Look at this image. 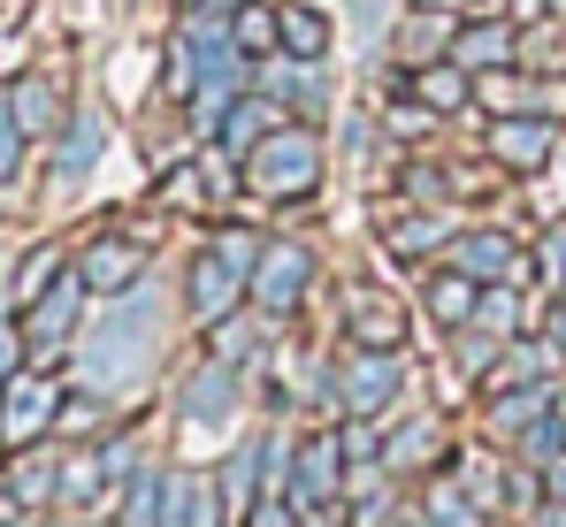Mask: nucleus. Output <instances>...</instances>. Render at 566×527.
<instances>
[{"instance_id": "f704fd0d", "label": "nucleus", "mask_w": 566, "mask_h": 527, "mask_svg": "<svg viewBox=\"0 0 566 527\" xmlns=\"http://www.w3.org/2000/svg\"><path fill=\"white\" fill-rule=\"evenodd\" d=\"M15 161H23V123H15V107H8V92H0V183L15 176Z\"/></svg>"}, {"instance_id": "9d476101", "label": "nucleus", "mask_w": 566, "mask_h": 527, "mask_svg": "<svg viewBox=\"0 0 566 527\" xmlns=\"http://www.w3.org/2000/svg\"><path fill=\"white\" fill-rule=\"evenodd\" d=\"M283 123H291V107H283V99H269L261 85H245L230 107H222V123H214V154L245 161V154H253L269 130H283Z\"/></svg>"}, {"instance_id": "7ed1b4c3", "label": "nucleus", "mask_w": 566, "mask_h": 527, "mask_svg": "<svg viewBox=\"0 0 566 527\" xmlns=\"http://www.w3.org/2000/svg\"><path fill=\"white\" fill-rule=\"evenodd\" d=\"M329 390H337L345 413H390V398L406 390V367H398V351H382V345H353Z\"/></svg>"}, {"instance_id": "ea45409f", "label": "nucleus", "mask_w": 566, "mask_h": 527, "mask_svg": "<svg viewBox=\"0 0 566 527\" xmlns=\"http://www.w3.org/2000/svg\"><path fill=\"white\" fill-rule=\"evenodd\" d=\"M544 489H552V505H566V451L544 466Z\"/></svg>"}, {"instance_id": "1a4fd4ad", "label": "nucleus", "mask_w": 566, "mask_h": 527, "mask_svg": "<svg viewBox=\"0 0 566 527\" xmlns=\"http://www.w3.org/2000/svg\"><path fill=\"white\" fill-rule=\"evenodd\" d=\"M452 62L460 70H513L521 62V23L505 15V8H482V15H468L460 31H452Z\"/></svg>"}, {"instance_id": "9b49d317", "label": "nucleus", "mask_w": 566, "mask_h": 527, "mask_svg": "<svg viewBox=\"0 0 566 527\" xmlns=\"http://www.w3.org/2000/svg\"><path fill=\"white\" fill-rule=\"evenodd\" d=\"M253 85L283 99L291 115H322V99H329V77H322V62H298V54H261V70H253Z\"/></svg>"}, {"instance_id": "dca6fc26", "label": "nucleus", "mask_w": 566, "mask_h": 527, "mask_svg": "<svg viewBox=\"0 0 566 527\" xmlns=\"http://www.w3.org/2000/svg\"><path fill=\"white\" fill-rule=\"evenodd\" d=\"M46 421H54V382H39V375H15V382H8V398H0V436L23 443V436H39Z\"/></svg>"}, {"instance_id": "c756f323", "label": "nucleus", "mask_w": 566, "mask_h": 527, "mask_svg": "<svg viewBox=\"0 0 566 527\" xmlns=\"http://www.w3.org/2000/svg\"><path fill=\"white\" fill-rule=\"evenodd\" d=\"M429 451H444V429H437V421H413L406 436H390V451H382V459H390V466H421Z\"/></svg>"}, {"instance_id": "f3484780", "label": "nucleus", "mask_w": 566, "mask_h": 527, "mask_svg": "<svg viewBox=\"0 0 566 527\" xmlns=\"http://www.w3.org/2000/svg\"><path fill=\"white\" fill-rule=\"evenodd\" d=\"M77 314H85V275L70 267L46 298H31V345H62V337L77 329Z\"/></svg>"}, {"instance_id": "f03ea898", "label": "nucleus", "mask_w": 566, "mask_h": 527, "mask_svg": "<svg viewBox=\"0 0 566 527\" xmlns=\"http://www.w3.org/2000/svg\"><path fill=\"white\" fill-rule=\"evenodd\" d=\"M238 169H245V191H261V199H314V191H322V138L291 115V123L269 130Z\"/></svg>"}, {"instance_id": "20e7f679", "label": "nucleus", "mask_w": 566, "mask_h": 527, "mask_svg": "<svg viewBox=\"0 0 566 527\" xmlns=\"http://www.w3.org/2000/svg\"><path fill=\"white\" fill-rule=\"evenodd\" d=\"M306 283H314V253H306L298 238H269V253L253 267V314H261V322H283V314L306 298Z\"/></svg>"}, {"instance_id": "aec40b11", "label": "nucleus", "mask_w": 566, "mask_h": 527, "mask_svg": "<svg viewBox=\"0 0 566 527\" xmlns=\"http://www.w3.org/2000/svg\"><path fill=\"white\" fill-rule=\"evenodd\" d=\"M276 23H283V54H298V62H322L329 39H337V23H329L322 8H298V0H283Z\"/></svg>"}, {"instance_id": "2eb2a0df", "label": "nucleus", "mask_w": 566, "mask_h": 527, "mask_svg": "<svg viewBox=\"0 0 566 527\" xmlns=\"http://www.w3.org/2000/svg\"><path fill=\"white\" fill-rule=\"evenodd\" d=\"M559 337H513V345H497L490 359V390H528V382H544L552 367H559Z\"/></svg>"}, {"instance_id": "4c0bfd02", "label": "nucleus", "mask_w": 566, "mask_h": 527, "mask_svg": "<svg viewBox=\"0 0 566 527\" xmlns=\"http://www.w3.org/2000/svg\"><path fill=\"white\" fill-rule=\"evenodd\" d=\"M497 8H505L513 23H544V15H552V0H497Z\"/></svg>"}, {"instance_id": "c9c22d12", "label": "nucleus", "mask_w": 566, "mask_h": 527, "mask_svg": "<svg viewBox=\"0 0 566 527\" xmlns=\"http://www.w3.org/2000/svg\"><path fill=\"white\" fill-rule=\"evenodd\" d=\"M191 527H222V489H214V474H191Z\"/></svg>"}, {"instance_id": "423d86ee", "label": "nucleus", "mask_w": 566, "mask_h": 527, "mask_svg": "<svg viewBox=\"0 0 566 527\" xmlns=\"http://www.w3.org/2000/svg\"><path fill=\"white\" fill-rule=\"evenodd\" d=\"M482 154H490L497 169H513V176H536L559 154V115H497L490 138H482Z\"/></svg>"}, {"instance_id": "6e6552de", "label": "nucleus", "mask_w": 566, "mask_h": 527, "mask_svg": "<svg viewBox=\"0 0 566 527\" xmlns=\"http://www.w3.org/2000/svg\"><path fill=\"white\" fill-rule=\"evenodd\" d=\"M444 261L460 267V275H474V283H528V275H536V261H528L505 230H460V238L444 245Z\"/></svg>"}, {"instance_id": "e433bc0d", "label": "nucleus", "mask_w": 566, "mask_h": 527, "mask_svg": "<svg viewBox=\"0 0 566 527\" xmlns=\"http://www.w3.org/2000/svg\"><path fill=\"white\" fill-rule=\"evenodd\" d=\"M291 513H298L291 497H269V505H261V513H253V520H245V527H291Z\"/></svg>"}, {"instance_id": "473e14b6", "label": "nucleus", "mask_w": 566, "mask_h": 527, "mask_svg": "<svg viewBox=\"0 0 566 527\" xmlns=\"http://www.w3.org/2000/svg\"><path fill=\"white\" fill-rule=\"evenodd\" d=\"M154 527H191V474H169V482H161Z\"/></svg>"}, {"instance_id": "cd10ccee", "label": "nucleus", "mask_w": 566, "mask_h": 527, "mask_svg": "<svg viewBox=\"0 0 566 527\" xmlns=\"http://www.w3.org/2000/svg\"><path fill=\"white\" fill-rule=\"evenodd\" d=\"M207 337H214V351H222V359H253V351H261V322L238 306V314H230V322H214Z\"/></svg>"}, {"instance_id": "4468645a", "label": "nucleus", "mask_w": 566, "mask_h": 527, "mask_svg": "<svg viewBox=\"0 0 566 527\" xmlns=\"http://www.w3.org/2000/svg\"><path fill=\"white\" fill-rule=\"evenodd\" d=\"M398 92H413L421 107H437V115H460L474 99V70H460L452 54L444 62H421V70H398Z\"/></svg>"}, {"instance_id": "bb28decb", "label": "nucleus", "mask_w": 566, "mask_h": 527, "mask_svg": "<svg viewBox=\"0 0 566 527\" xmlns=\"http://www.w3.org/2000/svg\"><path fill=\"white\" fill-rule=\"evenodd\" d=\"M99 146H107L99 115H77V130H70V138H62V154H54V176H62V183H77V176L99 161Z\"/></svg>"}, {"instance_id": "58836bf2", "label": "nucleus", "mask_w": 566, "mask_h": 527, "mask_svg": "<svg viewBox=\"0 0 566 527\" xmlns=\"http://www.w3.org/2000/svg\"><path fill=\"white\" fill-rule=\"evenodd\" d=\"M15 359H23V337L0 329V382H15Z\"/></svg>"}, {"instance_id": "0eeeda50", "label": "nucleus", "mask_w": 566, "mask_h": 527, "mask_svg": "<svg viewBox=\"0 0 566 527\" xmlns=\"http://www.w3.org/2000/svg\"><path fill=\"white\" fill-rule=\"evenodd\" d=\"M345 466H353V459H345V436H337V429H314V436L298 443V459H291V489H283V497H291L298 513H314V505H329V497L345 489Z\"/></svg>"}, {"instance_id": "393cba45", "label": "nucleus", "mask_w": 566, "mask_h": 527, "mask_svg": "<svg viewBox=\"0 0 566 527\" xmlns=\"http://www.w3.org/2000/svg\"><path fill=\"white\" fill-rule=\"evenodd\" d=\"M544 413H552V382H528V390H497L490 398V429H505V436L513 429H536Z\"/></svg>"}, {"instance_id": "72a5a7b5", "label": "nucleus", "mask_w": 566, "mask_h": 527, "mask_svg": "<svg viewBox=\"0 0 566 527\" xmlns=\"http://www.w3.org/2000/svg\"><path fill=\"white\" fill-rule=\"evenodd\" d=\"M437 123H444V115H437V107H421L413 92L390 107V130H398V138H421V130H437Z\"/></svg>"}, {"instance_id": "2f4dec72", "label": "nucleus", "mask_w": 566, "mask_h": 527, "mask_svg": "<svg viewBox=\"0 0 566 527\" xmlns=\"http://www.w3.org/2000/svg\"><path fill=\"white\" fill-rule=\"evenodd\" d=\"M429 513H437V527H482L474 520V497H460V482H437L429 489Z\"/></svg>"}, {"instance_id": "f257e3e1", "label": "nucleus", "mask_w": 566, "mask_h": 527, "mask_svg": "<svg viewBox=\"0 0 566 527\" xmlns=\"http://www.w3.org/2000/svg\"><path fill=\"white\" fill-rule=\"evenodd\" d=\"M154 337H161V306H154L146 291H123V306H107V322H99L93 345H85V382H93V390L130 382V375L154 359Z\"/></svg>"}, {"instance_id": "f8f14e48", "label": "nucleus", "mask_w": 566, "mask_h": 527, "mask_svg": "<svg viewBox=\"0 0 566 527\" xmlns=\"http://www.w3.org/2000/svg\"><path fill=\"white\" fill-rule=\"evenodd\" d=\"M77 275H85V291H99V298H123V291L146 283V245L138 238H93L77 253Z\"/></svg>"}, {"instance_id": "79ce46f5", "label": "nucleus", "mask_w": 566, "mask_h": 527, "mask_svg": "<svg viewBox=\"0 0 566 527\" xmlns=\"http://www.w3.org/2000/svg\"><path fill=\"white\" fill-rule=\"evenodd\" d=\"M474 8H497V0H474Z\"/></svg>"}, {"instance_id": "4be33fe9", "label": "nucleus", "mask_w": 566, "mask_h": 527, "mask_svg": "<svg viewBox=\"0 0 566 527\" xmlns=\"http://www.w3.org/2000/svg\"><path fill=\"white\" fill-rule=\"evenodd\" d=\"M452 15H429V8H413L406 15V31H398V54H406V70H421V62H437V54H452Z\"/></svg>"}, {"instance_id": "ddd939ff", "label": "nucleus", "mask_w": 566, "mask_h": 527, "mask_svg": "<svg viewBox=\"0 0 566 527\" xmlns=\"http://www.w3.org/2000/svg\"><path fill=\"white\" fill-rule=\"evenodd\" d=\"M345 337H353V345L398 351V345H406V314H398V298H382V291H368V283H353V291H345Z\"/></svg>"}, {"instance_id": "c85d7f7f", "label": "nucleus", "mask_w": 566, "mask_h": 527, "mask_svg": "<svg viewBox=\"0 0 566 527\" xmlns=\"http://www.w3.org/2000/svg\"><path fill=\"white\" fill-rule=\"evenodd\" d=\"M54 283H62V253H54V245H39V253L23 261V275H15V298L31 306V298H46Z\"/></svg>"}, {"instance_id": "7c9ffc66", "label": "nucleus", "mask_w": 566, "mask_h": 527, "mask_svg": "<svg viewBox=\"0 0 566 527\" xmlns=\"http://www.w3.org/2000/svg\"><path fill=\"white\" fill-rule=\"evenodd\" d=\"M154 199H161L169 214H177V207H207V176H199V169H169V176H161V191H154Z\"/></svg>"}, {"instance_id": "5701e85b", "label": "nucleus", "mask_w": 566, "mask_h": 527, "mask_svg": "<svg viewBox=\"0 0 566 527\" xmlns=\"http://www.w3.org/2000/svg\"><path fill=\"white\" fill-rule=\"evenodd\" d=\"M8 107H15L23 138H46V130L62 123V92L46 85V77H15V92H8Z\"/></svg>"}, {"instance_id": "b1692460", "label": "nucleus", "mask_w": 566, "mask_h": 527, "mask_svg": "<svg viewBox=\"0 0 566 527\" xmlns=\"http://www.w3.org/2000/svg\"><path fill=\"white\" fill-rule=\"evenodd\" d=\"M261 459H269V443L253 436V443H238L230 459H222V474H214V489H222V505L230 513H245L253 505V482H261Z\"/></svg>"}, {"instance_id": "6ab92c4d", "label": "nucleus", "mask_w": 566, "mask_h": 527, "mask_svg": "<svg viewBox=\"0 0 566 527\" xmlns=\"http://www.w3.org/2000/svg\"><path fill=\"white\" fill-rule=\"evenodd\" d=\"M185 413H191V421H207V429L238 413V367H230V359H214V367H199V375H191Z\"/></svg>"}, {"instance_id": "a878e982", "label": "nucleus", "mask_w": 566, "mask_h": 527, "mask_svg": "<svg viewBox=\"0 0 566 527\" xmlns=\"http://www.w3.org/2000/svg\"><path fill=\"white\" fill-rule=\"evenodd\" d=\"M230 39H238V54H253V62H261V54H276V46H283V23H276V8H269V0L238 8V15H230Z\"/></svg>"}, {"instance_id": "39448f33", "label": "nucleus", "mask_w": 566, "mask_h": 527, "mask_svg": "<svg viewBox=\"0 0 566 527\" xmlns=\"http://www.w3.org/2000/svg\"><path fill=\"white\" fill-rule=\"evenodd\" d=\"M253 298V275L245 267H230L214 245L207 253H191V275H185V306H191V322L199 329H214V322H230L238 306Z\"/></svg>"}, {"instance_id": "a211bd4d", "label": "nucleus", "mask_w": 566, "mask_h": 527, "mask_svg": "<svg viewBox=\"0 0 566 527\" xmlns=\"http://www.w3.org/2000/svg\"><path fill=\"white\" fill-rule=\"evenodd\" d=\"M421 306L437 314V329H468V322H474V306H482V283H474V275H460V267L444 261L437 275H429Z\"/></svg>"}, {"instance_id": "412c9836", "label": "nucleus", "mask_w": 566, "mask_h": 527, "mask_svg": "<svg viewBox=\"0 0 566 527\" xmlns=\"http://www.w3.org/2000/svg\"><path fill=\"white\" fill-rule=\"evenodd\" d=\"M382 245H390L398 261H421V253L452 245V230H444V214H437V207H413V214H398V222L382 230Z\"/></svg>"}, {"instance_id": "a19ab883", "label": "nucleus", "mask_w": 566, "mask_h": 527, "mask_svg": "<svg viewBox=\"0 0 566 527\" xmlns=\"http://www.w3.org/2000/svg\"><path fill=\"white\" fill-rule=\"evenodd\" d=\"M238 8H253V0H191V15H238Z\"/></svg>"}]
</instances>
